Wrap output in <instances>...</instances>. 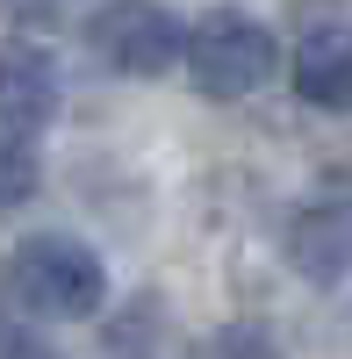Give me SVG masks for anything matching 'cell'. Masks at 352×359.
Segmentation results:
<instances>
[{
  "label": "cell",
  "mask_w": 352,
  "mask_h": 359,
  "mask_svg": "<svg viewBox=\"0 0 352 359\" xmlns=\"http://www.w3.org/2000/svg\"><path fill=\"white\" fill-rule=\"evenodd\" d=\"M180 65L194 79V94H209V101H252L259 86L280 72V43H273V29L259 15H245V8H209V15L187 22Z\"/></svg>",
  "instance_id": "obj_1"
},
{
  "label": "cell",
  "mask_w": 352,
  "mask_h": 359,
  "mask_svg": "<svg viewBox=\"0 0 352 359\" xmlns=\"http://www.w3.org/2000/svg\"><path fill=\"white\" fill-rule=\"evenodd\" d=\"M8 287L43 323H79V316H101V302H108V266H101V252H86L79 237L43 230V237H22L15 245Z\"/></svg>",
  "instance_id": "obj_2"
},
{
  "label": "cell",
  "mask_w": 352,
  "mask_h": 359,
  "mask_svg": "<svg viewBox=\"0 0 352 359\" xmlns=\"http://www.w3.org/2000/svg\"><path fill=\"white\" fill-rule=\"evenodd\" d=\"M180 36H187V22L158 0H101L94 22H86V50L123 79H165L180 65Z\"/></svg>",
  "instance_id": "obj_3"
},
{
  "label": "cell",
  "mask_w": 352,
  "mask_h": 359,
  "mask_svg": "<svg viewBox=\"0 0 352 359\" xmlns=\"http://www.w3.org/2000/svg\"><path fill=\"white\" fill-rule=\"evenodd\" d=\"M57 101H65V86H57V57L29 36H8L0 43V137H36L50 130Z\"/></svg>",
  "instance_id": "obj_4"
},
{
  "label": "cell",
  "mask_w": 352,
  "mask_h": 359,
  "mask_svg": "<svg viewBox=\"0 0 352 359\" xmlns=\"http://www.w3.org/2000/svg\"><path fill=\"white\" fill-rule=\"evenodd\" d=\"M287 266L309 287L352 280V201H316L287 223Z\"/></svg>",
  "instance_id": "obj_5"
},
{
  "label": "cell",
  "mask_w": 352,
  "mask_h": 359,
  "mask_svg": "<svg viewBox=\"0 0 352 359\" xmlns=\"http://www.w3.org/2000/svg\"><path fill=\"white\" fill-rule=\"evenodd\" d=\"M287 86H295L309 108L345 115V108H352V22H316L309 36L295 43Z\"/></svg>",
  "instance_id": "obj_6"
},
{
  "label": "cell",
  "mask_w": 352,
  "mask_h": 359,
  "mask_svg": "<svg viewBox=\"0 0 352 359\" xmlns=\"http://www.w3.org/2000/svg\"><path fill=\"white\" fill-rule=\"evenodd\" d=\"M50 352V331H43V316L22 302V294L0 280V359H36Z\"/></svg>",
  "instance_id": "obj_7"
},
{
  "label": "cell",
  "mask_w": 352,
  "mask_h": 359,
  "mask_svg": "<svg viewBox=\"0 0 352 359\" xmlns=\"http://www.w3.org/2000/svg\"><path fill=\"white\" fill-rule=\"evenodd\" d=\"M43 187V172H36V151H29L22 137H0V216H15V208H29Z\"/></svg>",
  "instance_id": "obj_8"
},
{
  "label": "cell",
  "mask_w": 352,
  "mask_h": 359,
  "mask_svg": "<svg viewBox=\"0 0 352 359\" xmlns=\"http://www.w3.org/2000/svg\"><path fill=\"white\" fill-rule=\"evenodd\" d=\"M209 352H273V331H259V323H230V331L209 338Z\"/></svg>",
  "instance_id": "obj_9"
},
{
  "label": "cell",
  "mask_w": 352,
  "mask_h": 359,
  "mask_svg": "<svg viewBox=\"0 0 352 359\" xmlns=\"http://www.w3.org/2000/svg\"><path fill=\"white\" fill-rule=\"evenodd\" d=\"M0 15L22 22V29H36V22H50V15H57V0H0Z\"/></svg>",
  "instance_id": "obj_10"
}]
</instances>
